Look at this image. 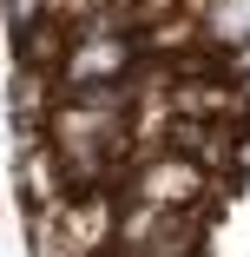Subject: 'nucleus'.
I'll use <instances>...</instances> for the list:
<instances>
[{
    "label": "nucleus",
    "instance_id": "obj_3",
    "mask_svg": "<svg viewBox=\"0 0 250 257\" xmlns=\"http://www.w3.org/2000/svg\"><path fill=\"white\" fill-rule=\"evenodd\" d=\"M40 20H53V0H0V27H7V40L27 33V27H40Z\"/></svg>",
    "mask_w": 250,
    "mask_h": 257
},
{
    "label": "nucleus",
    "instance_id": "obj_2",
    "mask_svg": "<svg viewBox=\"0 0 250 257\" xmlns=\"http://www.w3.org/2000/svg\"><path fill=\"white\" fill-rule=\"evenodd\" d=\"M27 257H79L66 244L60 218H53V204H46V211H27Z\"/></svg>",
    "mask_w": 250,
    "mask_h": 257
},
{
    "label": "nucleus",
    "instance_id": "obj_1",
    "mask_svg": "<svg viewBox=\"0 0 250 257\" xmlns=\"http://www.w3.org/2000/svg\"><path fill=\"white\" fill-rule=\"evenodd\" d=\"M119 191L125 198H145V204H165V211H184V204H211L217 191V172L184 145H145L119 165Z\"/></svg>",
    "mask_w": 250,
    "mask_h": 257
}]
</instances>
